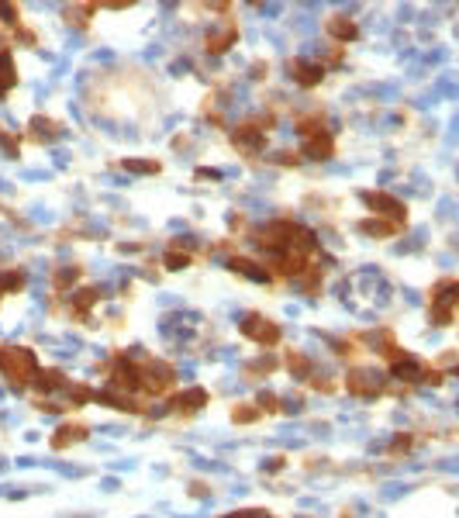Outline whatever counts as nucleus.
I'll return each mask as SVG.
<instances>
[{
  "label": "nucleus",
  "instance_id": "nucleus-26",
  "mask_svg": "<svg viewBox=\"0 0 459 518\" xmlns=\"http://www.w3.org/2000/svg\"><path fill=\"white\" fill-rule=\"evenodd\" d=\"M273 370H276V359H273V356H259L255 363H249V366H245V377H249V380H255V377H262V373L269 377Z\"/></svg>",
  "mask_w": 459,
  "mask_h": 518
},
{
  "label": "nucleus",
  "instance_id": "nucleus-19",
  "mask_svg": "<svg viewBox=\"0 0 459 518\" xmlns=\"http://www.w3.org/2000/svg\"><path fill=\"white\" fill-rule=\"evenodd\" d=\"M14 87H17V66H14V55H10V48H0V97H7Z\"/></svg>",
  "mask_w": 459,
  "mask_h": 518
},
{
  "label": "nucleus",
  "instance_id": "nucleus-30",
  "mask_svg": "<svg viewBox=\"0 0 459 518\" xmlns=\"http://www.w3.org/2000/svg\"><path fill=\"white\" fill-rule=\"evenodd\" d=\"M0 149H3L7 156H17V152H21V139H17V135H10L3 125H0Z\"/></svg>",
  "mask_w": 459,
  "mask_h": 518
},
{
  "label": "nucleus",
  "instance_id": "nucleus-18",
  "mask_svg": "<svg viewBox=\"0 0 459 518\" xmlns=\"http://www.w3.org/2000/svg\"><path fill=\"white\" fill-rule=\"evenodd\" d=\"M97 297H100L97 287H83V290H76L73 301H69V314H73L76 321H87V318H90V307L97 304Z\"/></svg>",
  "mask_w": 459,
  "mask_h": 518
},
{
  "label": "nucleus",
  "instance_id": "nucleus-7",
  "mask_svg": "<svg viewBox=\"0 0 459 518\" xmlns=\"http://www.w3.org/2000/svg\"><path fill=\"white\" fill-rule=\"evenodd\" d=\"M238 328H242V335H245V339H252L255 346H276V342H280V335H283V332H280V325H276V321H269V318H266V314H259V311H249V314L242 318V325H238Z\"/></svg>",
  "mask_w": 459,
  "mask_h": 518
},
{
  "label": "nucleus",
  "instance_id": "nucleus-36",
  "mask_svg": "<svg viewBox=\"0 0 459 518\" xmlns=\"http://www.w3.org/2000/svg\"><path fill=\"white\" fill-rule=\"evenodd\" d=\"M269 470H273V474L283 470V456H273V460H269Z\"/></svg>",
  "mask_w": 459,
  "mask_h": 518
},
{
  "label": "nucleus",
  "instance_id": "nucleus-2",
  "mask_svg": "<svg viewBox=\"0 0 459 518\" xmlns=\"http://www.w3.org/2000/svg\"><path fill=\"white\" fill-rule=\"evenodd\" d=\"M456 304H459L456 276H442V280L432 287V294H429V318H432V325H439V328L453 325V318H456Z\"/></svg>",
  "mask_w": 459,
  "mask_h": 518
},
{
  "label": "nucleus",
  "instance_id": "nucleus-29",
  "mask_svg": "<svg viewBox=\"0 0 459 518\" xmlns=\"http://www.w3.org/2000/svg\"><path fill=\"white\" fill-rule=\"evenodd\" d=\"M125 170L128 173H159L163 166L156 159H125Z\"/></svg>",
  "mask_w": 459,
  "mask_h": 518
},
{
  "label": "nucleus",
  "instance_id": "nucleus-16",
  "mask_svg": "<svg viewBox=\"0 0 459 518\" xmlns=\"http://www.w3.org/2000/svg\"><path fill=\"white\" fill-rule=\"evenodd\" d=\"M290 73L300 87H318L325 80V66L321 62H307V59H290Z\"/></svg>",
  "mask_w": 459,
  "mask_h": 518
},
{
  "label": "nucleus",
  "instance_id": "nucleus-9",
  "mask_svg": "<svg viewBox=\"0 0 459 518\" xmlns=\"http://www.w3.org/2000/svg\"><path fill=\"white\" fill-rule=\"evenodd\" d=\"M300 156L318 159V163L332 159V156H335V139H332V132H328V128H321V132H314V135H304Z\"/></svg>",
  "mask_w": 459,
  "mask_h": 518
},
{
  "label": "nucleus",
  "instance_id": "nucleus-31",
  "mask_svg": "<svg viewBox=\"0 0 459 518\" xmlns=\"http://www.w3.org/2000/svg\"><path fill=\"white\" fill-rule=\"evenodd\" d=\"M66 391H69L73 408H76V404H87V401L93 398V391H90V387H83V384H76V387H73V384H66Z\"/></svg>",
  "mask_w": 459,
  "mask_h": 518
},
{
  "label": "nucleus",
  "instance_id": "nucleus-25",
  "mask_svg": "<svg viewBox=\"0 0 459 518\" xmlns=\"http://www.w3.org/2000/svg\"><path fill=\"white\" fill-rule=\"evenodd\" d=\"M80 280V266H59L55 273H52V287L62 294V290H69L73 283Z\"/></svg>",
  "mask_w": 459,
  "mask_h": 518
},
{
  "label": "nucleus",
  "instance_id": "nucleus-33",
  "mask_svg": "<svg viewBox=\"0 0 459 518\" xmlns=\"http://www.w3.org/2000/svg\"><path fill=\"white\" fill-rule=\"evenodd\" d=\"M411 446H415V436H411V432H401V436L394 439V446H390V456H401V453H411Z\"/></svg>",
  "mask_w": 459,
  "mask_h": 518
},
{
  "label": "nucleus",
  "instance_id": "nucleus-17",
  "mask_svg": "<svg viewBox=\"0 0 459 518\" xmlns=\"http://www.w3.org/2000/svg\"><path fill=\"white\" fill-rule=\"evenodd\" d=\"M325 31H328L335 42H356V38H359V24H356L352 17H345V14H332L328 24H325Z\"/></svg>",
  "mask_w": 459,
  "mask_h": 518
},
{
  "label": "nucleus",
  "instance_id": "nucleus-11",
  "mask_svg": "<svg viewBox=\"0 0 459 518\" xmlns=\"http://www.w3.org/2000/svg\"><path fill=\"white\" fill-rule=\"evenodd\" d=\"M235 42H238V24H235V21H225L222 28H211V31H208L204 48H208L211 55H222V52H228Z\"/></svg>",
  "mask_w": 459,
  "mask_h": 518
},
{
  "label": "nucleus",
  "instance_id": "nucleus-12",
  "mask_svg": "<svg viewBox=\"0 0 459 518\" xmlns=\"http://www.w3.org/2000/svg\"><path fill=\"white\" fill-rule=\"evenodd\" d=\"M93 401H100V404H107V408H114V411H132V415H142V411H145V404H142L138 398L121 394V391H114V387L97 391V394H93Z\"/></svg>",
  "mask_w": 459,
  "mask_h": 518
},
{
  "label": "nucleus",
  "instance_id": "nucleus-35",
  "mask_svg": "<svg viewBox=\"0 0 459 518\" xmlns=\"http://www.w3.org/2000/svg\"><path fill=\"white\" fill-rule=\"evenodd\" d=\"M276 163H280V166H297V163H300V152H280Z\"/></svg>",
  "mask_w": 459,
  "mask_h": 518
},
{
  "label": "nucleus",
  "instance_id": "nucleus-5",
  "mask_svg": "<svg viewBox=\"0 0 459 518\" xmlns=\"http://www.w3.org/2000/svg\"><path fill=\"white\" fill-rule=\"evenodd\" d=\"M345 391H349L352 398L373 401V398H380V394L387 391V377H384V373H377V370L356 366V370H349V377H345Z\"/></svg>",
  "mask_w": 459,
  "mask_h": 518
},
{
  "label": "nucleus",
  "instance_id": "nucleus-4",
  "mask_svg": "<svg viewBox=\"0 0 459 518\" xmlns=\"http://www.w3.org/2000/svg\"><path fill=\"white\" fill-rule=\"evenodd\" d=\"M111 387L114 391H121V394H132V398H138L142 394V377H138V359H132V356H125V352H118L114 356V363H111Z\"/></svg>",
  "mask_w": 459,
  "mask_h": 518
},
{
  "label": "nucleus",
  "instance_id": "nucleus-20",
  "mask_svg": "<svg viewBox=\"0 0 459 518\" xmlns=\"http://www.w3.org/2000/svg\"><path fill=\"white\" fill-rule=\"evenodd\" d=\"M35 387H38V391H45V394H55V391H62V387H66V373H62V370H55V366H48V370H42V366H38V373H35Z\"/></svg>",
  "mask_w": 459,
  "mask_h": 518
},
{
  "label": "nucleus",
  "instance_id": "nucleus-13",
  "mask_svg": "<svg viewBox=\"0 0 459 518\" xmlns=\"http://www.w3.org/2000/svg\"><path fill=\"white\" fill-rule=\"evenodd\" d=\"M359 235H370V239H394V235H401L404 232V225L401 222H390V218H363L359 225Z\"/></svg>",
  "mask_w": 459,
  "mask_h": 518
},
{
  "label": "nucleus",
  "instance_id": "nucleus-34",
  "mask_svg": "<svg viewBox=\"0 0 459 518\" xmlns=\"http://www.w3.org/2000/svg\"><path fill=\"white\" fill-rule=\"evenodd\" d=\"M225 518H273V515L262 512V508H245V512H235V515H225Z\"/></svg>",
  "mask_w": 459,
  "mask_h": 518
},
{
  "label": "nucleus",
  "instance_id": "nucleus-22",
  "mask_svg": "<svg viewBox=\"0 0 459 518\" xmlns=\"http://www.w3.org/2000/svg\"><path fill=\"white\" fill-rule=\"evenodd\" d=\"M190 262H194V253L183 249L180 242H173V246L166 249V256H163V266H166V269H187Z\"/></svg>",
  "mask_w": 459,
  "mask_h": 518
},
{
  "label": "nucleus",
  "instance_id": "nucleus-28",
  "mask_svg": "<svg viewBox=\"0 0 459 518\" xmlns=\"http://www.w3.org/2000/svg\"><path fill=\"white\" fill-rule=\"evenodd\" d=\"M97 10V3H76V7H66V17L69 24H87V17Z\"/></svg>",
  "mask_w": 459,
  "mask_h": 518
},
{
  "label": "nucleus",
  "instance_id": "nucleus-21",
  "mask_svg": "<svg viewBox=\"0 0 459 518\" xmlns=\"http://www.w3.org/2000/svg\"><path fill=\"white\" fill-rule=\"evenodd\" d=\"M235 273H242V276H249V280H259V283H269V269L266 266H259V262H252V259L245 256H235L228 262Z\"/></svg>",
  "mask_w": 459,
  "mask_h": 518
},
{
  "label": "nucleus",
  "instance_id": "nucleus-6",
  "mask_svg": "<svg viewBox=\"0 0 459 518\" xmlns=\"http://www.w3.org/2000/svg\"><path fill=\"white\" fill-rule=\"evenodd\" d=\"M359 197H363V204H366L377 218H390V222L408 225V208H404V201H397L394 194H387V190H363Z\"/></svg>",
  "mask_w": 459,
  "mask_h": 518
},
{
  "label": "nucleus",
  "instance_id": "nucleus-32",
  "mask_svg": "<svg viewBox=\"0 0 459 518\" xmlns=\"http://www.w3.org/2000/svg\"><path fill=\"white\" fill-rule=\"evenodd\" d=\"M280 404H283V401H280L276 394L262 391V394H259V404H255V408H259V411H266V415H276V411H280Z\"/></svg>",
  "mask_w": 459,
  "mask_h": 518
},
{
  "label": "nucleus",
  "instance_id": "nucleus-1",
  "mask_svg": "<svg viewBox=\"0 0 459 518\" xmlns=\"http://www.w3.org/2000/svg\"><path fill=\"white\" fill-rule=\"evenodd\" d=\"M0 373L14 391H24L38 373V356L28 346H0Z\"/></svg>",
  "mask_w": 459,
  "mask_h": 518
},
{
  "label": "nucleus",
  "instance_id": "nucleus-3",
  "mask_svg": "<svg viewBox=\"0 0 459 518\" xmlns=\"http://www.w3.org/2000/svg\"><path fill=\"white\" fill-rule=\"evenodd\" d=\"M138 377H142V394L145 398H159V394H166L177 384V370L170 363L156 359V356L138 359Z\"/></svg>",
  "mask_w": 459,
  "mask_h": 518
},
{
  "label": "nucleus",
  "instance_id": "nucleus-10",
  "mask_svg": "<svg viewBox=\"0 0 459 518\" xmlns=\"http://www.w3.org/2000/svg\"><path fill=\"white\" fill-rule=\"evenodd\" d=\"M28 139L31 142H38V145H52L59 135H62V125L59 121H52V118H45V114H35L31 121H28Z\"/></svg>",
  "mask_w": 459,
  "mask_h": 518
},
{
  "label": "nucleus",
  "instance_id": "nucleus-24",
  "mask_svg": "<svg viewBox=\"0 0 459 518\" xmlns=\"http://www.w3.org/2000/svg\"><path fill=\"white\" fill-rule=\"evenodd\" d=\"M28 283L24 269H0V294H17Z\"/></svg>",
  "mask_w": 459,
  "mask_h": 518
},
{
  "label": "nucleus",
  "instance_id": "nucleus-15",
  "mask_svg": "<svg viewBox=\"0 0 459 518\" xmlns=\"http://www.w3.org/2000/svg\"><path fill=\"white\" fill-rule=\"evenodd\" d=\"M208 404V391L204 387H187L183 394H177L173 401H170V408L177 411V415H194V411H201Z\"/></svg>",
  "mask_w": 459,
  "mask_h": 518
},
{
  "label": "nucleus",
  "instance_id": "nucleus-8",
  "mask_svg": "<svg viewBox=\"0 0 459 518\" xmlns=\"http://www.w3.org/2000/svg\"><path fill=\"white\" fill-rule=\"evenodd\" d=\"M231 145H235L238 152H245V156H259V152L266 149V128H262L259 121H242V125H235V132H231Z\"/></svg>",
  "mask_w": 459,
  "mask_h": 518
},
{
  "label": "nucleus",
  "instance_id": "nucleus-27",
  "mask_svg": "<svg viewBox=\"0 0 459 518\" xmlns=\"http://www.w3.org/2000/svg\"><path fill=\"white\" fill-rule=\"evenodd\" d=\"M259 408L255 404H235L231 408V422H238V425H252V422H259Z\"/></svg>",
  "mask_w": 459,
  "mask_h": 518
},
{
  "label": "nucleus",
  "instance_id": "nucleus-14",
  "mask_svg": "<svg viewBox=\"0 0 459 518\" xmlns=\"http://www.w3.org/2000/svg\"><path fill=\"white\" fill-rule=\"evenodd\" d=\"M87 436H90V425H83V422H66V425H59V429L52 432L48 446H52V449H66V446H73V443H83Z\"/></svg>",
  "mask_w": 459,
  "mask_h": 518
},
{
  "label": "nucleus",
  "instance_id": "nucleus-23",
  "mask_svg": "<svg viewBox=\"0 0 459 518\" xmlns=\"http://www.w3.org/2000/svg\"><path fill=\"white\" fill-rule=\"evenodd\" d=\"M287 370H290L297 380L314 377V363H311V356H304V352H290V356H287Z\"/></svg>",
  "mask_w": 459,
  "mask_h": 518
}]
</instances>
